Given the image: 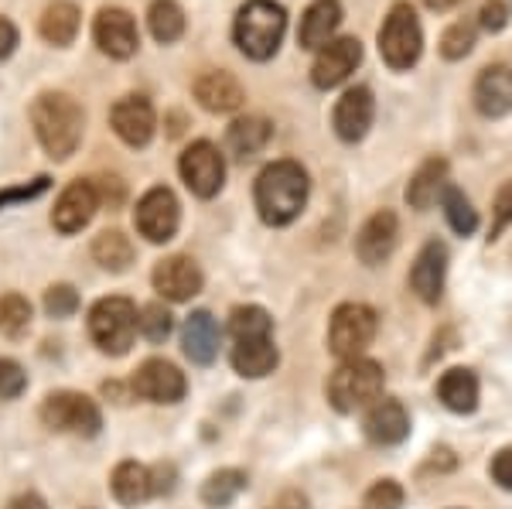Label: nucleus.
<instances>
[{
	"label": "nucleus",
	"instance_id": "1",
	"mask_svg": "<svg viewBox=\"0 0 512 509\" xmlns=\"http://www.w3.org/2000/svg\"><path fill=\"white\" fill-rule=\"evenodd\" d=\"M308 171L297 161H274L256 178V212L267 226H287L308 205Z\"/></svg>",
	"mask_w": 512,
	"mask_h": 509
},
{
	"label": "nucleus",
	"instance_id": "2",
	"mask_svg": "<svg viewBox=\"0 0 512 509\" xmlns=\"http://www.w3.org/2000/svg\"><path fill=\"white\" fill-rule=\"evenodd\" d=\"M31 123L48 158L65 161L82 141V106L65 93H41L31 103Z\"/></svg>",
	"mask_w": 512,
	"mask_h": 509
},
{
	"label": "nucleus",
	"instance_id": "3",
	"mask_svg": "<svg viewBox=\"0 0 512 509\" xmlns=\"http://www.w3.org/2000/svg\"><path fill=\"white\" fill-rule=\"evenodd\" d=\"M284 31H287L284 7L274 4V0H250V4L239 7L233 35L246 59L267 62L270 55H277Z\"/></svg>",
	"mask_w": 512,
	"mask_h": 509
},
{
	"label": "nucleus",
	"instance_id": "4",
	"mask_svg": "<svg viewBox=\"0 0 512 509\" xmlns=\"http://www.w3.org/2000/svg\"><path fill=\"white\" fill-rule=\"evenodd\" d=\"M383 366L373 359H345L328 380V400L338 414H352L359 407H373L383 397Z\"/></svg>",
	"mask_w": 512,
	"mask_h": 509
},
{
	"label": "nucleus",
	"instance_id": "5",
	"mask_svg": "<svg viewBox=\"0 0 512 509\" xmlns=\"http://www.w3.org/2000/svg\"><path fill=\"white\" fill-rule=\"evenodd\" d=\"M89 335L106 356H123L137 339V308L130 298H103L89 311Z\"/></svg>",
	"mask_w": 512,
	"mask_h": 509
},
{
	"label": "nucleus",
	"instance_id": "6",
	"mask_svg": "<svg viewBox=\"0 0 512 509\" xmlns=\"http://www.w3.org/2000/svg\"><path fill=\"white\" fill-rule=\"evenodd\" d=\"M41 421H45V428L59 434H79V438H96L103 428V414H99L96 400L72 390L48 393L41 404Z\"/></svg>",
	"mask_w": 512,
	"mask_h": 509
},
{
	"label": "nucleus",
	"instance_id": "7",
	"mask_svg": "<svg viewBox=\"0 0 512 509\" xmlns=\"http://www.w3.org/2000/svg\"><path fill=\"white\" fill-rule=\"evenodd\" d=\"M376 311L369 305H342L335 308L332 315V325H328V349H332V356H338L345 363V359H359L362 352L373 346L376 339Z\"/></svg>",
	"mask_w": 512,
	"mask_h": 509
},
{
	"label": "nucleus",
	"instance_id": "8",
	"mask_svg": "<svg viewBox=\"0 0 512 509\" xmlns=\"http://www.w3.org/2000/svg\"><path fill=\"white\" fill-rule=\"evenodd\" d=\"M420 45H424V35H420V21L410 4H396L386 18L383 31H379V52L390 69L403 72L410 69L420 59Z\"/></svg>",
	"mask_w": 512,
	"mask_h": 509
},
{
	"label": "nucleus",
	"instance_id": "9",
	"mask_svg": "<svg viewBox=\"0 0 512 509\" xmlns=\"http://www.w3.org/2000/svg\"><path fill=\"white\" fill-rule=\"evenodd\" d=\"M134 223H137V233L144 236L147 243H168L171 236L178 233V223H181L175 192L158 185L140 195V202L134 209Z\"/></svg>",
	"mask_w": 512,
	"mask_h": 509
},
{
	"label": "nucleus",
	"instance_id": "10",
	"mask_svg": "<svg viewBox=\"0 0 512 509\" xmlns=\"http://www.w3.org/2000/svg\"><path fill=\"white\" fill-rule=\"evenodd\" d=\"M178 171H181V178H185V185L192 188V195H198V199H212V195H219L222 182H226V161H222V154L209 141H195L192 147H188L178 161Z\"/></svg>",
	"mask_w": 512,
	"mask_h": 509
},
{
	"label": "nucleus",
	"instance_id": "11",
	"mask_svg": "<svg viewBox=\"0 0 512 509\" xmlns=\"http://www.w3.org/2000/svg\"><path fill=\"white\" fill-rule=\"evenodd\" d=\"M134 390L137 397L151 400V404H178L185 397L188 383L185 373L175 363H168V359H147L134 376Z\"/></svg>",
	"mask_w": 512,
	"mask_h": 509
},
{
	"label": "nucleus",
	"instance_id": "12",
	"mask_svg": "<svg viewBox=\"0 0 512 509\" xmlns=\"http://www.w3.org/2000/svg\"><path fill=\"white\" fill-rule=\"evenodd\" d=\"M93 38L99 45V52H106L110 59H130L140 45L137 24L127 11L120 7H103L93 21Z\"/></svg>",
	"mask_w": 512,
	"mask_h": 509
},
{
	"label": "nucleus",
	"instance_id": "13",
	"mask_svg": "<svg viewBox=\"0 0 512 509\" xmlns=\"http://www.w3.org/2000/svg\"><path fill=\"white\" fill-rule=\"evenodd\" d=\"M362 62V45L359 38H338L328 41L318 52L315 65H311V82L318 89H335L338 82H345L355 72V65Z\"/></svg>",
	"mask_w": 512,
	"mask_h": 509
},
{
	"label": "nucleus",
	"instance_id": "14",
	"mask_svg": "<svg viewBox=\"0 0 512 509\" xmlns=\"http://www.w3.org/2000/svg\"><path fill=\"white\" fill-rule=\"evenodd\" d=\"M99 209V192L93 182H72L65 192L59 195V202H55L52 209V226L59 229V233L72 236L79 233L82 226H89V219L96 216Z\"/></svg>",
	"mask_w": 512,
	"mask_h": 509
},
{
	"label": "nucleus",
	"instance_id": "15",
	"mask_svg": "<svg viewBox=\"0 0 512 509\" xmlns=\"http://www.w3.org/2000/svg\"><path fill=\"white\" fill-rule=\"evenodd\" d=\"M396 236H400V223L390 209H379L362 223L359 236H355V253L366 267H379L396 250Z\"/></svg>",
	"mask_w": 512,
	"mask_h": 509
},
{
	"label": "nucleus",
	"instance_id": "16",
	"mask_svg": "<svg viewBox=\"0 0 512 509\" xmlns=\"http://www.w3.org/2000/svg\"><path fill=\"white\" fill-rule=\"evenodd\" d=\"M154 291L168 301H192L202 291V270L192 257H164L151 274Z\"/></svg>",
	"mask_w": 512,
	"mask_h": 509
},
{
	"label": "nucleus",
	"instance_id": "17",
	"mask_svg": "<svg viewBox=\"0 0 512 509\" xmlns=\"http://www.w3.org/2000/svg\"><path fill=\"white\" fill-rule=\"evenodd\" d=\"M444 277H448V250H444V243L431 240L417 253L414 270H410V287L424 305H437L444 294Z\"/></svg>",
	"mask_w": 512,
	"mask_h": 509
},
{
	"label": "nucleus",
	"instance_id": "18",
	"mask_svg": "<svg viewBox=\"0 0 512 509\" xmlns=\"http://www.w3.org/2000/svg\"><path fill=\"white\" fill-rule=\"evenodd\" d=\"M373 117H376V103H373V93L362 86L349 89V93L338 100L335 113H332V123H335V134L342 137V141H362V137L369 134V127H373Z\"/></svg>",
	"mask_w": 512,
	"mask_h": 509
},
{
	"label": "nucleus",
	"instance_id": "19",
	"mask_svg": "<svg viewBox=\"0 0 512 509\" xmlns=\"http://www.w3.org/2000/svg\"><path fill=\"white\" fill-rule=\"evenodd\" d=\"M110 123L123 144L144 147L154 137V106L144 96H123L120 103H113Z\"/></svg>",
	"mask_w": 512,
	"mask_h": 509
},
{
	"label": "nucleus",
	"instance_id": "20",
	"mask_svg": "<svg viewBox=\"0 0 512 509\" xmlns=\"http://www.w3.org/2000/svg\"><path fill=\"white\" fill-rule=\"evenodd\" d=\"M410 434V417L400 400L379 397L366 414V438L373 445H400Z\"/></svg>",
	"mask_w": 512,
	"mask_h": 509
},
{
	"label": "nucleus",
	"instance_id": "21",
	"mask_svg": "<svg viewBox=\"0 0 512 509\" xmlns=\"http://www.w3.org/2000/svg\"><path fill=\"white\" fill-rule=\"evenodd\" d=\"M219 325L209 311H192L181 328V349L195 366H209L219 356Z\"/></svg>",
	"mask_w": 512,
	"mask_h": 509
},
{
	"label": "nucleus",
	"instance_id": "22",
	"mask_svg": "<svg viewBox=\"0 0 512 509\" xmlns=\"http://www.w3.org/2000/svg\"><path fill=\"white\" fill-rule=\"evenodd\" d=\"M195 100L212 113H233L243 106L246 93L239 79L229 76V72H205V76L195 79Z\"/></svg>",
	"mask_w": 512,
	"mask_h": 509
},
{
	"label": "nucleus",
	"instance_id": "23",
	"mask_svg": "<svg viewBox=\"0 0 512 509\" xmlns=\"http://www.w3.org/2000/svg\"><path fill=\"white\" fill-rule=\"evenodd\" d=\"M475 106L485 117H506L512 113V69L492 65L475 82Z\"/></svg>",
	"mask_w": 512,
	"mask_h": 509
},
{
	"label": "nucleus",
	"instance_id": "24",
	"mask_svg": "<svg viewBox=\"0 0 512 509\" xmlns=\"http://www.w3.org/2000/svg\"><path fill=\"white\" fill-rule=\"evenodd\" d=\"M338 24H342V7H338V0H315V4L304 11L297 41H301V48H318L321 52V48L332 41Z\"/></svg>",
	"mask_w": 512,
	"mask_h": 509
},
{
	"label": "nucleus",
	"instance_id": "25",
	"mask_svg": "<svg viewBox=\"0 0 512 509\" xmlns=\"http://www.w3.org/2000/svg\"><path fill=\"white\" fill-rule=\"evenodd\" d=\"M229 359H233V369L239 376H246V380H263V376L277 369L280 352L274 346V339L267 335V339H239Z\"/></svg>",
	"mask_w": 512,
	"mask_h": 509
},
{
	"label": "nucleus",
	"instance_id": "26",
	"mask_svg": "<svg viewBox=\"0 0 512 509\" xmlns=\"http://www.w3.org/2000/svg\"><path fill=\"white\" fill-rule=\"evenodd\" d=\"M444 188H448V161H444V158H431V161L420 164L417 175L410 178L407 202L414 205L417 212H427L437 199H441Z\"/></svg>",
	"mask_w": 512,
	"mask_h": 509
},
{
	"label": "nucleus",
	"instance_id": "27",
	"mask_svg": "<svg viewBox=\"0 0 512 509\" xmlns=\"http://www.w3.org/2000/svg\"><path fill=\"white\" fill-rule=\"evenodd\" d=\"M437 397L441 404L454 410V414H472L478 407V376L472 369H448V373L437 380Z\"/></svg>",
	"mask_w": 512,
	"mask_h": 509
},
{
	"label": "nucleus",
	"instance_id": "28",
	"mask_svg": "<svg viewBox=\"0 0 512 509\" xmlns=\"http://www.w3.org/2000/svg\"><path fill=\"white\" fill-rule=\"evenodd\" d=\"M113 496L123 506H140L154 496V482H151V469H144L140 462H120L113 469Z\"/></svg>",
	"mask_w": 512,
	"mask_h": 509
},
{
	"label": "nucleus",
	"instance_id": "29",
	"mask_svg": "<svg viewBox=\"0 0 512 509\" xmlns=\"http://www.w3.org/2000/svg\"><path fill=\"white\" fill-rule=\"evenodd\" d=\"M270 134H274V127H270L263 117H243L229 127L226 144L236 158H253V154H260L263 147L270 144Z\"/></svg>",
	"mask_w": 512,
	"mask_h": 509
},
{
	"label": "nucleus",
	"instance_id": "30",
	"mask_svg": "<svg viewBox=\"0 0 512 509\" xmlns=\"http://www.w3.org/2000/svg\"><path fill=\"white\" fill-rule=\"evenodd\" d=\"M79 35V7L69 4V0H59V4H52L45 14H41V38L48 41V45H72V38Z\"/></svg>",
	"mask_w": 512,
	"mask_h": 509
},
{
	"label": "nucleus",
	"instance_id": "31",
	"mask_svg": "<svg viewBox=\"0 0 512 509\" xmlns=\"http://www.w3.org/2000/svg\"><path fill=\"white\" fill-rule=\"evenodd\" d=\"M93 260L103 270L120 274V270H127L134 264V243H130L120 229H106V233H99L93 240Z\"/></svg>",
	"mask_w": 512,
	"mask_h": 509
},
{
	"label": "nucleus",
	"instance_id": "32",
	"mask_svg": "<svg viewBox=\"0 0 512 509\" xmlns=\"http://www.w3.org/2000/svg\"><path fill=\"white\" fill-rule=\"evenodd\" d=\"M147 24H151V35L161 45H171V41L185 35V11H181L175 0H154L151 11H147Z\"/></svg>",
	"mask_w": 512,
	"mask_h": 509
},
{
	"label": "nucleus",
	"instance_id": "33",
	"mask_svg": "<svg viewBox=\"0 0 512 509\" xmlns=\"http://www.w3.org/2000/svg\"><path fill=\"white\" fill-rule=\"evenodd\" d=\"M246 489V475L236 472V469H219L212 472L209 479L202 482V503L212 506V509H222L229 506L233 499L239 496V492Z\"/></svg>",
	"mask_w": 512,
	"mask_h": 509
},
{
	"label": "nucleus",
	"instance_id": "34",
	"mask_svg": "<svg viewBox=\"0 0 512 509\" xmlns=\"http://www.w3.org/2000/svg\"><path fill=\"white\" fill-rule=\"evenodd\" d=\"M229 332H233V339H267L270 332H274V318L267 315L260 305H243L233 311V318H229Z\"/></svg>",
	"mask_w": 512,
	"mask_h": 509
},
{
	"label": "nucleus",
	"instance_id": "35",
	"mask_svg": "<svg viewBox=\"0 0 512 509\" xmlns=\"http://www.w3.org/2000/svg\"><path fill=\"white\" fill-rule=\"evenodd\" d=\"M441 209H444V216H448V223H451V229L458 236H472L478 229V212L472 209V202H468L454 185H448L441 192Z\"/></svg>",
	"mask_w": 512,
	"mask_h": 509
},
{
	"label": "nucleus",
	"instance_id": "36",
	"mask_svg": "<svg viewBox=\"0 0 512 509\" xmlns=\"http://www.w3.org/2000/svg\"><path fill=\"white\" fill-rule=\"evenodd\" d=\"M31 328V301L21 294H4L0 298V335L7 339H21Z\"/></svg>",
	"mask_w": 512,
	"mask_h": 509
},
{
	"label": "nucleus",
	"instance_id": "37",
	"mask_svg": "<svg viewBox=\"0 0 512 509\" xmlns=\"http://www.w3.org/2000/svg\"><path fill=\"white\" fill-rule=\"evenodd\" d=\"M472 45H475V24L472 21H458V24H451V28L444 31L441 55H444V59H465V55L472 52Z\"/></svg>",
	"mask_w": 512,
	"mask_h": 509
},
{
	"label": "nucleus",
	"instance_id": "38",
	"mask_svg": "<svg viewBox=\"0 0 512 509\" xmlns=\"http://www.w3.org/2000/svg\"><path fill=\"white\" fill-rule=\"evenodd\" d=\"M171 311L164 308V305H147L144 311L137 315V328L144 332V339H151V342H164L171 335Z\"/></svg>",
	"mask_w": 512,
	"mask_h": 509
},
{
	"label": "nucleus",
	"instance_id": "39",
	"mask_svg": "<svg viewBox=\"0 0 512 509\" xmlns=\"http://www.w3.org/2000/svg\"><path fill=\"white\" fill-rule=\"evenodd\" d=\"M45 311H48L52 318H69V315H76V311H79V294H76V287H69V284L48 287V291H45Z\"/></svg>",
	"mask_w": 512,
	"mask_h": 509
},
{
	"label": "nucleus",
	"instance_id": "40",
	"mask_svg": "<svg viewBox=\"0 0 512 509\" xmlns=\"http://www.w3.org/2000/svg\"><path fill=\"white\" fill-rule=\"evenodd\" d=\"M362 509H403V489L393 479H379L373 489L366 492Z\"/></svg>",
	"mask_w": 512,
	"mask_h": 509
},
{
	"label": "nucleus",
	"instance_id": "41",
	"mask_svg": "<svg viewBox=\"0 0 512 509\" xmlns=\"http://www.w3.org/2000/svg\"><path fill=\"white\" fill-rule=\"evenodd\" d=\"M24 387H28V373L14 359H0V400L21 397Z\"/></svg>",
	"mask_w": 512,
	"mask_h": 509
},
{
	"label": "nucleus",
	"instance_id": "42",
	"mask_svg": "<svg viewBox=\"0 0 512 509\" xmlns=\"http://www.w3.org/2000/svg\"><path fill=\"white\" fill-rule=\"evenodd\" d=\"M512 223V182H506L495 195V205H492V233L489 240H499L506 233V226Z\"/></svg>",
	"mask_w": 512,
	"mask_h": 509
},
{
	"label": "nucleus",
	"instance_id": "43",
	"mask_svg": "<svg viewBox=\"0 0 512 509\" xmlns=\"http://www.w3.org/2000/svg\"><path fill=\"white\" fill-rule=\"evenodd\" d=\"M48 188V178L41 175V178H35L31 185H21V188H7V192H0V209L4 205H11V202H28V199H38L41 192Z\"/></svg>",
	"mask_w": 512,
	"mask_h": 509
},
{
	"label": "nucleus",
	"instance_id": "44",
	"mask_svg": "<svg viewBox=\"0 0 512 509\" xmlns=\"http://www.w3.org/2000/svg\"><path fill=\"white\" fill-rule=\"evenodd\" d=\"M478 18H482L485 31H502L509 24V11H506V4H502V0H485Z\"/></svg>",
	"mask_w": 512,
	"mask_h": 509
},
{
	"label": "nucleus",
	"instance_id": "45",
	"mask_svg": "<svg viewBox=\"0 0 512 509\" xmlns=\"http://www.w3.org/2000/svg\"><path fill=\"white\" fill-rule=\"evenodd\" d=\"M492 479L499 482L502 489L512 492V448H502L499 455L492 458Z\"/></svg>",
	"mask_w": 512,
	"mask_h": 509
},
{
	"label": "nucleus",
	"instance_id": "46",
	"mask_svg": "<svg viewBox=\"0 0 512 509\" xmlns=\"http://www.w3.org/2000/svg\"><path fill=\"white\" fill-rule=\"evenodd\" d=\"M14 48H18V28L7 18H0V59H7Z\"/></svg>",
	"mask_w": 512,
	"mask_h": 509
},
{
	"label": "nucleus",
	"instance_id": "47",
	"mask_svg": "<svg viewBox=\"0 0 512 509\" xmlns=\"http://www.w3.org/2000/svg\"><path fill=\"white\" fill-rule=\"evenodd\" d=\"M270 509H308V496L304 492H297V489H287V492H280V496L274 499V506Z\"/></svg>",
	"mask_w": 512,
	"mask_h": 509
},
{
	"label": "nucleus",
	"instance_id": "48",
	"mask_svg": "<svg viewBox=\"0 0 512 509\" xmlns=\"http://www.w3.org/2000/svg\"><path fill=\"white\" fill-rule=\"evenodd\" d=\"M11 509H48V506H45V499H41L38 492H24V496L14 499Z\"/></svg>",
	"mask_w": 512,
	"mask_h": 509
},
{
	"label": "nucleus",
	"instance_id": "49",
	"mask_svg": "<svg viewBox=\"0 0 512 509\" xmlns=\"http://www.w3.org/2000/svg\"><path fill=\"white\" fill-rule=\"evenodd\" d=\"M424 4L431 7V11H448V7H454L458 0H424Z\"/></svg>",
	"mask_w": 512,
	"mask_h": 509
}]
</instances>
